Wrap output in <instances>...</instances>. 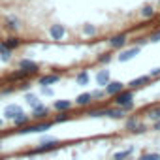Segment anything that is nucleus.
<instances>
[{
	"mask_svg": "<svg viewBox=\"0 0 160 160\" xmlns=\"http://www.w3.org/2000/svg\"><path fill=\"white\" fill-rule=\"evenodd\" d=\"M130 102H134V91H132V89H122L121 92H117V94L113 96V104H115L117 108H121V106H124V104H130Z\"/></svg>",
	"mask_w": 160,
	"mask_h": 160,
	"instance_id": "1",
	"label": "nucleus"
},
{
	"mask_svg": "<svg viewBox=\"0 0 160 160\" xmlns=\"http://www.w3.org/2000/svg\"><path fill=\"white\" fill-rule=\"evenodd\" d=\"M139 53H141V47L132 45V47H128V49H121L119 55H117V60H119V62H130V60L136 58Z\"/></svg>",
	"mask_w": 160,
	"mask_h": 160,
	"instance_id": "2",
	"label": "nucleus"
},
{
	"mask_svg": "<svg viewBox=\"0 0 160 160\" xmlns=\"http://www.w3.org/2000/svg\"><path fill=\"white\" fill-rule=\"evenodd\" d=\"M122 89H126V85L122 83V81H115V79H111V81L104 87V92H106V96H115L117 92H121Z\"/></svg>",
	"mask_w": 160,
	"mask_h": 160,
	"instance_id": "3",
	"label": "nucleus"
},
{
	"mask_svg": "<svg viewBox=\"0 0 160 160\" xmlns=\"http://www.w3.org/2000/svg\"><path fill=\"white\" fill-rule=\"evenodd\" d=\"M126 42H128L126 34H115V36H111V38L108 40L109 47H111V49H119V51H121V49H124Z\"/></svg>",
	"mask_w": 160,
	"mask_h": 160,
	"instance_id": "4",
	"label": "nucleus"
},
{
	"mask_svg": "<svg viewBox=\"0 0 160 160\" xmlns=\"http://www.w3.org/2000/svg\"><path fill=\"white\" fill-rule=\"evenodd\" d=\"M19 70H25L28 75H32V73H38L40 66H38V62H34L30 58H21L19 60Z\"/></svg>",
	"mask_w": 160,
	"mask_h": 160,
	"instance_id": "5",
	"label": "nucleus"
},
{
	"mask_svg": "<svg viewBox=\"0 0 160 160\" xmlns=\"http://www.w3.org/2000/svg\"><path fill=\"white\" fill-rule=\"evenodd\" d=\"M60 81V75L58 73H47V75H42L38 79V85L40 87H53Z\"/></svg>",
	"mask_w": 160,
	"mask_h": 160,
	"instance_id": "6",
	"label": "nucleus"
},
{
	"mask_svg": "<svg viewBox=\"0 0 160 160\" xmlns=\"http://www.w3.org/2000/svg\"><path fill=\"white\" fill-rule=\"evenodd\" d=\"M49 113H51V109L43 104H38L36 108H32V119H36V121H45L49 117Z\"/></svg>",
	"mask_w": 160,
	"mask_h": 160,
	"instance_id": "7",
	"label": "nucleus"
},
{
	"mask_svg": "<svg viewBox=\"0 0 160 160\" xmlns=\"http://www.w3.org/2000/svg\"><path fill=\"white\" fill-rule=\"evenodd\" d=\"M49 36H51L53 40H62V38L66 36V27L60 25V23L51 25V27H49Z\"/></svg>",
	"mask_w": 160,
	"mask_h": 160,
	"instance_id": "8",
	"label": "nucleus"
},
{
	"mask_svg": "<svg viewBox=\"0 0 160 160\" xmlns=\"http://www.w3.org/2000/svg\"><path fill=\"white\" fill-rule=\"evenodd\" d=\"M151 83V77L149 75H139V77H134L132 81H128V89H141V87H145V85H149Z\"/></svg>",
	"mask_w": 160,
	"mask_h": 160,
	"instance_id": "9",
	"label": "nucleus"
},
{
	"mask_svg": "<svg viewBox=\"0 0 160 160\" xmlns=\"http://www.w3.org/2000/svg\"><path fill=\"white\" fill-rule=\"evenodd\" d=\"M21 113H25V111H23V108L17 106V104H10V106H6V109H4V117L10 119V121H13V119H15L17 115H21Z\"/></svg>",
	"mask_w": 160,
	"mask_h": 160,
	"instance_id": "10",
	"label": "nucleus"
},
{
	"mask_svg": "<svg viewBox=\"0 0 160 160\" xmlns=\"http://www.w3.org/2000/svg\"><path fill=\"white\" fill-rule=\"evenodd\" d=\"M60 147V143H58V139H55V141H49V143H40L34 151H32V154H38V152H49V151H55V149H58Z\"/></svg>",
	"mask_w": 160,
	"mask_h": 160,
	"instance_id": "11",
	"label": "nucleus"
},
{
	"mask_svg": "<svg viewBox=\"0 0 160 160\" xmlns=\"http://www.w3.org/2000/svg\"><path fill=\"white\" fill-rule=\"evenodd\" d=\"M4 23H6L4 27H6L8 30H13V32H17V30L21 28V25H23V23H21V19H19L17 15H8Z\"/></svg>",
	"mask_w": 160,
	"mask_h": 160,
	"instance_id": "12",
	"label": "nucleus"
},
{
	"mask_svg": "<svg viewBox=\"0 0 160 160\" xmlns=\"http://www.w3.org/2000/svg\"><path fill=\"white\" fill-rule=\"evenodd\" d=\"M106 117L115 119V121H121V119H126V113H124L121 108L113 106V108H106Z\"/></svg>",
	"mask_w": 160,
	"mask_h": 160,
	"instance_id": "13",
	"label": "nucleus"
},
{
	"mask_svg": "<svg viewBox=\"0 0 160 160\" xmlns=\"http://www.w3.org/2000/svg\"><path fill=\"white\" fill-rule=\"evenodd\" d=\"M109 81H111V73H109V70H100V72L96 73V85H98V87L104 89Z\"/></svg>",
	"mask_w": 160,
	"mask_h": 160,
	"instance_id": "14",
	"label": "nucleus"
},
{
	"mask_svg": "<svg viewBox=\"0 0 160 160\" xmlns=\"http://www.w3.org/2000/svg\"><path fill=\"white\" fill-rule=\"evenodd\" d=\"M73 104L79 106V108H87V106H91V104H92V96H91V92H81V94H77Z\"/></svg>",
	"mask_w": 160,
	"mask_h": 160,
	"instance_id": "15",
	"label": "nucleus"
},
{
	"mask_svg": "<svg viewBox=\"0 0 160 160\" xmlns=\"http://www.w3.org/2000/svg\"><path fill=\"white\" fill-rule=\"evenodd\" d=\"M72 108H73V102L72 100H55L53 102V109L58 111V113L60 111H70Z\"/></svg>",
	"mask_w": 160,
	"mask_h": 160,
	"instance_id": "16",
	"label": "nucleus"
},
{
	"mask_svg": "<svg viewBox=\"0 0 160 160\" xmlns=\"http://www.w3.org/2000/svg\"><path fill=\"white\" fill-rule=\"evenodd\" d=\"M53 124H55V122H53V121H47V119H45V121H36V122L32 124V126H34V134H43V132H47Z\"/></svg>",
	"mask_w": 160,
	"mask_h": 160,
	"instance_id": "17",
	"label": "nucleus"
},
{
	"mask_svg": "<svg viewBox=\"0 0 160 160\" xmlns=\"http://www.w3.org/2000/svg\"><path fill=\"white\" fill-rule=\"evenodd\" d=\"M0 45H2L4 49H10V51H15L17 47H21V40L19 38H15V36H10V38H6L2 43H0Z\"/></svg>",
	"mask_w": 160,
	"mask_h": 160,
	"instance_id": "18",
	"label": "nucleus"
},
{
	"mask_svg": "<svg viewBox=\"0 0 160 160\" xmlns=\"http://www.w3.org/2000/svg\"><path fill=\"white\" fill-rule=\"evenodd\" d=\"M89 81H91V75H89V72H87V70H81V72L75 75V85H79V87L89 85Z\"/></svg>",
	"mask_w": 160,
	"mask_h": 160,
	"instance_id": "19",
	"label": "nucleus"
},
{
	"mask_svg": "<svg viewBox=\"0 0 160 160\" xmlns=\"http://www.w3.org/2000/svg\"><path fill=\"white\" fill-rule=\"evenodd\" d=\"M139 122H141V121H139L138 115H130V117H126V121H124V128H126L128 132H134V128H136Z\"/></svg>",
	"mask_w": 160,
	"mask_h": 160,
	"instance_id": "20",
	"label": "nucleus"
},
{
	"mask_svg": "<svg viewBox=\"0 0 160 160\" xmlns=\"http://www.w3.org/2000/svg\"><path fill=\"white\" fill-rule=\"evenodd\" d=\"M8 79L10 81H23V79H28V73L25 70H17V72H12L8 75Z\"/></svg>",
	"mask_w": 160,
	"mask_h": 160,
	"instance_id": "21",
	"label": "nucleus"
},
{
	"mask_svg": "<svg viewBox=\"0 0 160 160\" xmlns=\"http://www.w3.org/2000/svg\"><path fill=\"white\" fill-rule=\"evenodd\" d=\"M154 12H156V10H154L151 4H145V6L139 10V15H141L143 19H151V17H154Z\"/></svg>",
	"mask_w": 160,
	"mask_h": 160,
	"instance_id": "22",
	"label": "nucleus"
},
{
	"mask_svg": "<svg viewBox=\"0 0 160 160\" xmlns=\"http://www.w3.org/2000/svg\"><path fill=\"white\" fill-rule=\"evenodd\" d=\"M147 119H149L151 122H154V121H160V106H154V108H151V109H149V113H147Z\"/></svg>",
	"mask_w": 160,
	"mask_h": 160,
	"instance_id": "23",
	"label": "nucleus"
},
{
	"mask_svg": "<svg viewBox=\"0 0 160 160\" xmlns=\"http://www.w3.org/2000/svg\"><path fill=\"white\" fill-rule=\"evenodd\" d=\"M28 121H30V119H28V115H27V113H21V115H17V117L13 119V124L19 128V126H25V124H28Z\"/></svg>",
	"mask_w": 160,
	"mask_h": 160,
	"instance_id": "24",
	"label": "nucleus"
},
{
	"mask_svg": "<svg viewBox=\"0 0 160 160\" xmlns=\"http://www.w3.org/2000/svg\"><path fill=\"white\" fill-rule=\"evenodd\" d=\"M134 154V147H130V149H126V151H119V152H115V160H126L128 156H132Z\"/></svg>",
	"mask_w": 160,
	"mask_h": 160,
	"instance_id": "25",
	"label": "nucleus"
},
{
	"mask_svg": "<svg viewBox=\"0 0 160 160\" xmlns=\"http://www.w3.org/2000/svg\"><path fill=\"white\" fill-rule=\"evenodd\" d=\"M25 100H27V104H30L32 108H36L38 104H42L40 98H38L36 94H32V92H27V94H25Z\"/></svg>",
	"mask_w": 160,
	"mask_h": 160,
	"instance_id": "26",
	"label": "nucleus"
},
{
	"mask_svg": "<svg viewBox=\"0 0 160 160\" xmlns=\"http://www.w3.org/2000/svg\"><path fill=\"white\" fill-rule=\"evenodd\" d=\"M87 115L91 119H102V117H106V109H91Z\"/></svg>",
	"mask_w": 160,
	"mask_h": 160,
	"instance_id": "27",
	"label": "nucleus"
},
{
	"mask_svg": "<svg viewBox=\"0 0 160 160\" xmlns=\"http://www.w3.org/2000/svg\"><path fill=\"white\" fill-rule=\"evenodd\" d=\"M111 60H113V55H111V53H102V55L98 57V62H100V64H109Z\"/></svg>",
	"mask_w": 160,
	"mask_h": 160,
	"instance_id": "28",
	"label": "nucleus"
},
{
	"mask_svg": "<svg viewBox=\"0 0 160 160\" xmlns=\"http://www.w3.org/2000/svg\"><path fill=\"white\" fill-rule=\"evenodd\" d=\"M91 96H92V102H94V100L106 98V92H104V89H96V91H91Z\"/></svg>",
	"mask_w": 160,
	"mask_h": 160,
	"instance_id": "29",
	"label": "nucleus"
},
{
	"mask_svg": "<svg viewBox=\"0 0 160 160\" xmlns=\"http://www.w3.org/2000/svg\"><path fill=\"white\" fill-rule=\"evenodd\" d=\"M66 121H70V115H68V111H60L55 119H53V122H66Z\"/></svg>",
	"mask_w": 160,
	"mask_h": 160,
	"instance_id": "30",
	"label": "nucleus"
},
{
	"mask_svg": "<svg viewBox=\"0 0 160 160\" xmlns=\"http://www.w3.org/2000/svg\"><path fill=\"white\" fill-rule=\"evenodd\" d=\"M138 160H160V154H158V152H145V154H141Z\"/></svg>",
	"mask_w": 160,
	"mask_h": 160,
	"instance_id": "31",
	"label": "nucleus"
},
{
	"mask_svg": "<svg viewBox=\"0 0 160 160\" xmlns=\"http://www.w3.org/2000/svg\"><path fill=\"white\" fill-rule=\"evenodd\" d=\"M10 58H12V51H10V49H4V47H0V60L8 62Z\"/></svg>",
	"mask_w": 160,
	"mask_h": 160,
	"instance_id": "32",
	"label": "nucleus"
},
{
	"mask_svg": "<svg viewBox=\"0 0 160 160\" xmlns=\"http://www.w3.org/2000/svg\"><path fill=\"white\" fill-rule=\"evenodd\" d=\"M83 34L85 36H94L96 34V27L94 25H83Z\"/></svg>",
	"mask_w": 160,
	"mask_h": 160,
	"instance_id": "33",
	"label": "nucleus"
},
{
	"mask_svg": "<svg viewBox=\"0 0 160 160\" xmlns=\"http://www.w3.org/2000/svg\"><path fill=\"white\" fill-rule=\"evenodd\" d=\"M151 43H158L160 42V30H154V32H151V36L147 38Z\"/></svg>",
	"mask_w": 160,
	"mask_h": 160,
	"instance_id": "34",
	"label": "nucleus"
},
{
	"mask_svg": "<svg viewBox=\"0 0 160 160\" xmlns=\"http://www.w3.org/2000/svg\"><path fill=\"white\" fill-rule=\"evenodd\" d=\"M143 132H147V124H143V122H139L136 128H134V132L132 134H143Z\"/></svg>",
	"mask_w": 160,
	"mask_h": 160,
	"instance_id": "35",
	"label": "nucleus"
},
{
	"mask_svg": "<svg viewBox=\"0 0 160 160\" xmlns=\"http://www.w3.org/2000/svg\"><path fill=\"white\" fill-rule=\"evenodd\" d=\"M42 89V94L43 96H53L55 92H53V87H40Z\"/></svg>",
	"mask_w": 160,
	"mask_h": 160,
	"instance_id": "36",
	"label": "nucleus"
},
{
	"mask_svg": "<svg viewBox=\"0 0 160 160\" xmlns=\"http://www.w3.org/2000/svg\"><path fill=\"white\" fill-rule=\"evenodd\" d=\"M151 79L152 77H160V68H152V70H149V73H147Z\"/></svg>",
	"mask_w": 160,
	"mask_h": 160,
	"instance_id": "37",
	"label": "nucleus"
},
{
	"mask_svg": "<svg viewBox=\"0 0 160 160\" xmlns=\"http://www.w3.org/2000/svg\"><path fill=\"white\" fill-rule=\"evenodd\" d=\"M121 109H122L124 113H128V111H132V109H134V102H130V104H124V106H121Z\"/></svg>",
	"mask_w": 160,
	"mask_h": 160,
	"instance_id": "38",
	"label": "nucleus"
},
{
	"mask_svg": "<svg viewBox=\"0 0 160 160\" xmlns=\"http://www.w3.org/2000/svg\"><path fill=\"white\" fill-rule=\"evenodd\" d=\"M13 87H6V89H2V92H0V94H4V96H8V94H13Z\"/></svg>",
	"mask_w": 160,
	"mask_h": 160,
	"instance_id": "39",
	"label": "nucleus"
},
{
	"mask_svg": "<svg viewBox=\"0 0 160 160\" xmlns=\"http://www.w3.org/2000/svg\"><path fill=\"white\" fill-rule=\"evenodd\" d=\"M57 138H53V136H43L42 139H40V143H49V141H55Z\"/></svg>",
	"mask_w": 160,
	"mask_h": 160,
	"instance_id": "40",
	"label": "nucleus"
},
{
	"mask_svg": "<svg viewBox=\"0 0 160 160\" xmlns=\"http://www.w3.org/2000/svg\"><path fill=\"white\" fill-rule=\"evenodd\" d=\"M147 43H149L147 38H139V40H138V47H143V45H147Z\"/></svg>",
	"mask_w": 160,
	"mask_h": 160,
	"instance_id": "41",
	"label": "nucleus"
},
{
	"mask_svg": "<svg viewBox=\"0 0 160 160\" xmlns=\"http://www.w3.org/2000/svg\"><path fill=\"white\" fill-rule=\"evenodd\" d=\"M151 128H152V132H160V121H154Z\"/></svg>",
	"mask_w": 160,
	"mask_h": 160,
	"instance_id": "42",
	"label": "nucleus"
},
{
	"mask_svg": "<svg viewBox=\"0 0 160 160\" xmlns=\"http://www.w3.org/2000/svg\"><path fill=\"white\" fill-rule=\"evenodd\" d=\"M28 89H30V83H23L21 85V91H28Z\"/></svg>",
	"mask_w": 160,
	"mask_h": 160,
	"instance_id": "43",
	"label": "nucleus"
},
{
	"mask_svg": "<svg viewBox=\"0 0 160 160\" xmlns=\"http://www.w3.org/2000/svg\"><path fill=\"white\" fill-rule=\"evenodd\" d=\"M2 149H4V145H2V141H0V152H2Z\"/></svg>",
	"mask_w": 160,
	"mask_h": 160,
	"instance_id": "44",
	"label": "nucleus"
},
{
	"mask_svg": "<svg viewBox=\"0 0 160 160\" xmlns=\"http://www.w3.org/2000/svg\"><path fill=\"white\" fill-rule=\"evenodd\" d=\"M0 128H2V119H0Z\"/></svg>",
	"mask_w": 160,
	"mask_h": 160,
	"instance_id": "45",
	"label": "nucleus"
},
{
	"mask_svg": "<svg viewBox=\"0 0 160 160\" xmlns=\"http://www.w3.org/2000/svg\"><path fill=\"white\" fill-rule=\"evenodd\" d=\"M158 8H160V0H158Z\"/></svg>",
	"mask_w": 160,
	"mask_h": 160,
	"instance_id": "46",
	"label": "nucleus"
},
{
	"mask_svg": "<svg viewBox=\"0 0 160 160\" xmlns=\"http://www.w3.org/2000/svg\"><path fill=\"white\" fill-rule=\"evenodd\" d=\"M0 160H2V156H0Z\"/></svg>",
	"mask_w": 160,
	"mask_h": 160,
	"instance_id": "47",
	"label": "nucleus"
},
{
	"mask_svg": "<svg viewBox=\"0 0 160 160\" xmlns=\"http://www.w3.org/2000/svg\"><path fill=\"white\" fill-rule=\"evenodd\" d=\"M0 47H2V45H0Z\"/></svg>",
	"mask_w": 160,
	"mask_h": 160,
	"instance_id": "48",
	"label": "nucleus"
},
{
	"mask_svg": "<svg viewBox=\"0 0 160 160\" xmlns=\"http://www.w3.org/2000/svg\"><path fill=\"white\" fill-rule=\"evenodd\" d=\"M113 160H115V158H113Z\"/></svg>",
	"mask_w": 160,
	"mask_h": 160,
	"instance_id": "49",
	"label": "nucleus"
}]
</instances>
